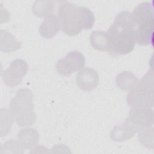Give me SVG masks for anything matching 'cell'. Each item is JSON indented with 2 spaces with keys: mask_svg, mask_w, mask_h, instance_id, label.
<instances>
[{
  "mask_svg": "<svg viewBox=\"0 0 154 154\" xmlns=\"http://www.w3.org/2000/svg\"><path fill=\"white\" fill-rule=\"evenodd\" d=\"M107 34L109 54L117 56L131 52L136 43L131 13L124 11L119 13L109 28Z\"/></svg>",
  "mask_w": 154,
  "mask_h": 154,
  "instance_id": "cell-1",
  "label": "cell"
},
{
  "mask_svg": "<svg viewBox=\"0 0 154 154\" xmlns=\"http://www.w3.org/2000/svg\"><path fill=\"white\" fill-rule=\"evenodd\" d=\"M58 15L63 31L70 36L80 33L83 29H90L95 17L88 8L65 2L58 9Z\"/></svg>",
  "mask_w": 154,
  "mask_h": 154,
  "instance_id": "cell-2",
  "label": "cell"
},
{
  "mask_svg": "<svg viewBox=\"0 0 154 154\" xmlns=\"http://www.w3.org/2000/svg\"><path fill=\"white\" fill-rule=\"evenodd\" d=\"M135 29V42L141 46L153 43V7L152 2H142L131 13Z\"/></svg>",
  "mask_w": 154,
  "mask_h": 154,
  "instance_id": "cell-3",
  "label": "cell"
},
{
  "mask_svg": "<svg viewBox=\"0 0 154 154\" xmlns=\"http://www.w3.org/2000/svg\"><path fill=\"white\" fill-rule=\"evenodd\" d=\"M32 99V91L28 88H22L11 100L10 111L18 126L27 127L35 122L36 114Z\"/></svg>",
  "mask_w": 154,
  "mask_h": 154,
  "instance_id": "cell-4",
  "label": "cell"
},
{
  "mask_svg": "<svg viewBox=\"0 0 154 154\" xmlns=\"http://www.w3.org/2000/svg\"><path fill=\"white\" fill-rule=\"evenodd\" d=\"M153 73L149 71L127 95V103L132 108L153 106Z\"/></svg>",
  "mask_w": 154,
  "mask_h": 154,
  "instance_id": "cell-5",
  "label": "cell"
},
{
  "mask_svg": "<svg viewBox=\"0 0 154 154\" xmlns=\"http://www.w3.org/2000/svg\"><path fill=\"white\" fill-rule=\"evenodd\" d=\"M85 62L84 55L78 51L70 52L64 58L58 61L56 64L57 71L63 76H70L75 72L82 69Z\"/></svg>",
  "mask_w": 154,
  "mask_h": 154,
  "instance_id": "cell-6",
  "label": "cell"
},
{
  "mask_svg": "<svg viewBox=\"0 0 154 154\" xmlns=\"http://www.w3.org/2000/svg\"><path fill=\"white\" fill-rule=\"evenodd\" d=\"M28 69V64L25 60L22 59L13 60L2 73V80L4 84L10 87L18 85L27 73Z\"/></svg>",
  "mask_w": 154,
  "mask_h": 154,
  "instance_id": "cell-7",
  "label": "cell"
},
{
  "mask_svg": "<svg viewBox=\"0 0 154 154\" xmlns=\"http://www.w3.org/2000/svg\"><path fill=\"white\" fill-rule=\"evenodd\" d=\"M126 120L132 125L137 132L150 128L153 125L152 108H132Z\"/></svg>",
  "mask_w": 154,
  "mask_h": 154,
  "instance_id": "cell-8",
  "label": "cell"
},
{
  "mask_svg": "<svg viewBox=\"0 0 154 154\" xmlns=\"http://www.w3.org/2000/svg\"><path fill=\"white\" fill-rule=\"evenodd\" d=\"M99 81L97 72L90 67L83 68L76 76V84L81 90L85 91H90L96 88Z\"/></svg>",
  "mask_w": 154,
  "mask_h": 154,
  "instance_id": "cell-9",
  "label": "cell"
},
{
  "mask_svg": "<svg viewBox=\"0 0 154 154\" xmlns=\"http://www.w3.org/2000/svg\"><path fill=\"white\" fill-rule=\"evenodd\" d=\"M60 29V20L59 17L55 14L47 16L42 22L39 32L40 35L46 39L53 38Z\"/></svg>",
  "mask_w": 154,
  "mask_h": 154,
  "instance_id": "cell-10",
  "label": "cell"
},
{
  "mask_svg": "<svg viewBox=\"0 0 154 154\" xmlns=\"http://www.w3.org/2000/svg\"><path fill=\"white\" fill-rule=\"evenodd\" d=\"M136 133L131 125L125 120L123 123L112 128L110 133V137L114 141L122 142L131 138Z\"/></svg>",
  "mask_w": 154,
  "mask_h": 154,
  "instance_id": "cell-11",
  "label": "cell"
},
{
  "mask_svg": "<svg viewBox=\"0 0 154 154\" xmlns=\"http://www.w3.org/2000/svg\"><path fill=\"white\" fill-rule=\"evenodd\" d=\"M18 141L23 147L31 149L34 147L39 141V134L37 130L33 128L22 129L17 134Z\"/></svg>",
  "mask_w": 154,
  "mask_h": 154,
  "instance_id": "cell-12",
  "label": "cell"
},
{
  "mask_svg": "<svg viewBox=\"0 0 154 154\" xmlns=\"http://www.w3.org/2000/svg\"><path fill=\"white\" fill-rule=\"evenodd\" d=\"M139 82L138 79L132 73L128 71H123L118 74L116 78L117 87L125 91H129Z\"/></svg>",
  "mask_w": 154,
  "mask_h": 154,
  "instance_id": "cell-13",
  "label": "cell"
},
{
  "mask_svg": "<svg viewBox=\"0 0 154 154\" xmlns=\"http://www.w3.org/2000/svg\"><path fill=\"white\" fill-rule=\"evenodd\" d=\"M22 43L16 40L15 37L6 30H1V50L5 52H11L19 49Z\"/></svg>",
  "mask_w": 154,
  "mask_h": 154,
  "instance_id": "cell-14",
  "label": "cell"
},
{
  "mask_svg": "<svg viewBox=\"0 0 154 154\" xmlns=\"http://www.w3.org/2000/svg\"><path fill=\"white\" fill-rule=\"evenodd\" d=\"M90 41L94 49L101 51H108L109 38L107 32L103 31H94L90 34Z\"/></svg>",
  "mask_w": 154,
  "mask_h": 154,
  "instance_id": "cell-15",
  "label": "cell"
},
{
  "mask_svg": "<svg viewBox=\"0 0 154 154\" xmlns=\"http://www.w3.org/2000/svg\"><path fill=\"white\" fill-rule=\"evenodd\" d=\"M55 7L52 1H35L32 5L33 14L38 17H43L51 14Z\"/></svg>",
  "mask_w": 154,
  "mask_h": 154,
  "instance_id": "cell-16",
  "label": "cell"
},
{
  "mask_svg": "<svg viewBox=\"0 0 154 154\" xmlns=\"http://www.w3.org/2000/svg\"><path fill=\"white\" fill-rule=\"evenodd\" d=\"M1 110L3 111V112L2 111H1V117H3V118L1 117V119H4V120H5L4 122L1 121V136L3 137L4 135L5 136L7 135V134L10 131L11 125L13 122L14 118L13 117V115H12L11 111L10 110L7 109V108H1Z\"/></svg>",
  "mask_w": 154,
  "mask_h": 154,
  "instance_id": "cell-17",
  "label": "cell"
},
{
  "mask_svg": "<svg viewBox=\"0 0 154 154\" xmlns=\"http://www.w3.org/2000/svg\"><path fill=\"white\" fill-rule=\"evenodd\" d=\"M153 127L141 131L138 133L139 141L144 146L148 148H153Z\"/></svg>",
  "mask_w": 154,
  "mask_h": 154,
  "instance_id": "cell-18",
  "label": "cell"
},
{
  "mask_svg": "<svg viewBox=\"0 0 154 154\" xmlns=\"http://www.w3.org/2000/svg\"><path fill=\"white\" fill-rule=\"evenodd\" d=\"M25 149L19 141L11 140L5 142L2 147V153H22Z\"/></svg>",
  "mask_w": 154,
  "mask_h": 154,
  "instance_id": "cell-19",
  "label": "cell"
}]
</instances>
